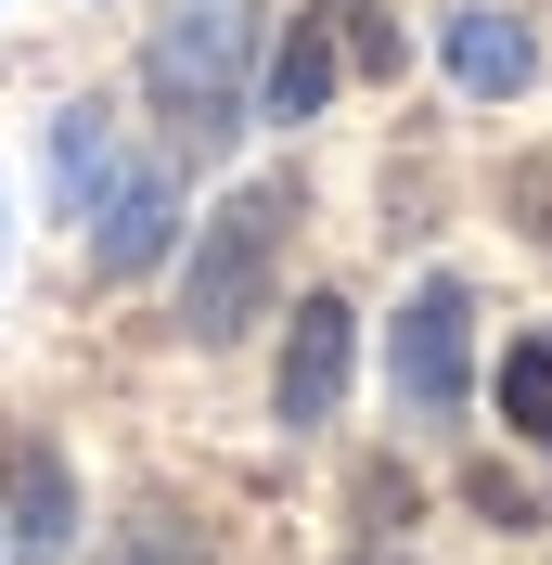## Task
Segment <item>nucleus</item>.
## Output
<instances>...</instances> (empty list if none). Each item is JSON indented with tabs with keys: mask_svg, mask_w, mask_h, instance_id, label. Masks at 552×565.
Listing matches in <instances>:
<instances>
[{
	"mask_svg": "<svg viewBox=\"0 0 552 565\" xmlns=\"http://www.w3.org/2000/svg\"><path fill=\"white\" fill-rule=\"evenodd\" d=\"M501 424L552 450V334H527V348L501 360Z\"/></svg>",
	"mask_w": 552,
	"mask_h": 565,
	"instance_id": "obj_10",
	"label": "nucleus"
},
{
	"mask_svg": "<svg viewBox=\"0 0 552 565\" xmlns=\"http://www.w3.org/2000/svg\"><path fill=\"white\" fill-rule=\"evenodd\" d=\"M244 77H257V13H244V0H180V13H155L141 90H155V116H168L180 168L244 129Z\"/></svg>",
	"mask_w": 552,
	"mask_h": 565,
	"instance_id": "obj_1",
	"label": "nucleus"
},
{
	"mask_svg": "<svg viewBox=\"0 0 552 565\" xmlns=\"http://www.w3.org/2000/svg\"><path fill=\"white\" fill-rule=\"evenodd\" d=\"M0 476H13V527H0V540L52 565V553L77 540V476H65V450H52V437H13V462H0Z\"/></svg>",
	"mask_w": 552,
	"mask_h": 565,
	"instance_id": "obj_7",
	"label": "nucleus"
},
{
	"mask_svg": "<svg viewBox=\"0 0 552 565\" xmlns=\"http://www.w3.org/2000/svg\"><path fill=\"white\" fill-rule=\"evenodd\" d=\"M437 65L476 90V104H514L527 77H540V39H527V13H449V39H437Z\"/></svg>",
	"mask_w": 552,
	"mask_h": 565,
	"instance_id": "obj_6",
	"label": "nucleus"
},
{
	"mask_svg": "<svg viewBox=\"0 0 552 565\" xmlns=\"http://www.w3.org/2000/svg\"><path fill=\"white\" fill-rule=\"evenodd\" d=\"M321 90H335V13H296L270 52V116H321Z\"/></svg>",
	"mask_w": 552,
	"mask_h": 565,
	"instance_id": "obj_9",
	"label": "nucleus"
},
{
	"mask_svg": "<svg viewBox=\"0 0 552 565\" xmlns=\"http://www.w3.org/2000/svg\"><path fill=\"white\" fill-rule=\"evenodd\" d=\"M385 373H399V398H412L424 424L463 412V386H476V296L463 282H412V309H399V334H385Z\"/></svg>",
	"mask_w": 552,
	"mask_h": 565,
	"instance_id": "obj_3",
	"label": "nucleus"
},
{
	"mask_svg": "<svg viewBox=\"0 0 552 565\" xmlns=\"http://www.w3.org/2000/svg\"><path fill=\"white\" fill-rule=\"evenodd\" d=\"M283 232H296V193H283V180H244L232 206L206 218V245H193V282H180V334H193V348H232L244 321L270 309Z\"/></svg>",
	"mask_w": 552,
	"mask_h": 565,
	"instance_id": "obj_2",
	"label": "nucleus"
},
{
	"mask_svg": "<svg viewBox=\"0 0 552 565\" xmlns=\"http://www.w3.org/2000/svg\"><path fill=\"white\" fill-rule=\"evenodd\" d=\"M463 489H476V514H501V527H540V514H527V489H514V476H463Z\"/></svg>",
	"mask_w": 552,
	"mask_h": 565,
	"instance_id": "obj_13",
	"label": "nucleus"
},
{
	"mask_svg": "<svg viewBox=\"0 0 552 565\" xmlns=\"http://www.w3.org/2000/svg\"><path fill=\"white\" fill-rule=\"evenodd\" d=\"M321 13H335V52H360V77H385V65H399V26H385L373 0H321Z\"/></svg>",
	"mask_w": 552,
	"mask_h": 565,
	"instance_id": "obj_11",
	"label": "nucleus"
},
{
	"mask_svg": "<svg viewBox=\"0 0 552 565\" xmlns=\"http://www.w3.org/2000/svg\"><path fill=\"white\" fill-rule=\"evenodd\" d=\"M104 193H116V180H104V104H65V116H52V206L91 218Z\"/></svg>",
	"mask_w": 552,
	"mask_h": 565,
	"instance_id": "obj_8",
	"label": "nucleus"
},
{
	"mask_svg": "<svg viewBox=\"0 0 552 565\" xmlns=\"http://www.w3.org/2000/svg\"><path fill=\"white\" fill-rule=\"evenodd\" d=\"M347 296H309V309L283 321V373H270V412L283 424H335V398H347Z\"/></svg>",
	"mask_w": 552,
	"mask_h": 565,
	"instance_id": "obj_5",
	"label": "nucleus"
},
{
	"mask_svg": "<svg viewBox=\"0 0 552 565\" xmlns=\"http://www.w3.org/2000/svg\"><path fill=\"white\" fill-rule=\"evenodd\" d=\"M104 565H206V540L180 527V514H141V527H129V540H116V553H104Z\"/></svg>",
	"mask_w": 552,
	"mask_h": 565,
	"instance_id": "obj_12",
	"label": "nucleus"
},
{
	"mask_svg": "<svg viewBox=\"0 0 552 565\" xmlns=\"http://www.w3.org/2000/svg\"><path fill=\"white\" fill-rule=\"evenodd\" d=\"M168 245H180V154H141L104 206H91V270H104V282H141Z\"/></svg>",
	"mask_w": 552,
	"mask_h": 565,
	"instance_id": "obj_4",
	"label": "nucleus"
}]
</instances>
